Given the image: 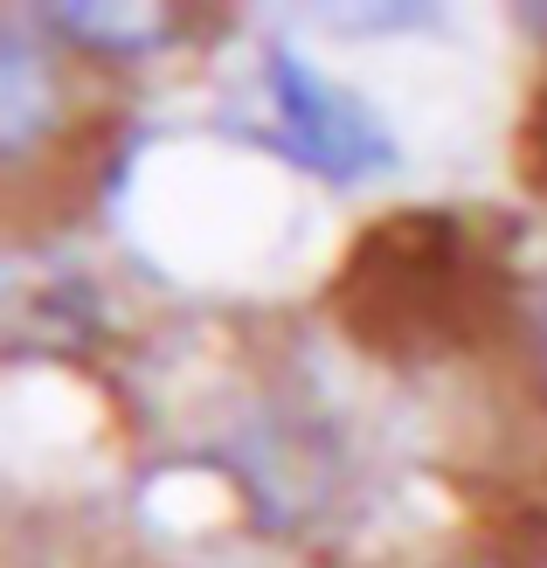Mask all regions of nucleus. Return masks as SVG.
<instances>
[{
	"instance_id": "nucleus-2",
	"label": "nucleus",
	"mask_w": 547,
	"mask_h": 568,
	"mask_svg": "<svg viewBox=\"0 0 547 568\" xmlns=\"http://www.w3.org/2000/svg\"><path fill=\"white\" fill-rule=\"evenodd\" d=\"M540 354H547V320H540Z\"/></svg>"
},
{
	"instance_id": "nucleus-1",
	"label": "nucleus",
	"mask_w": 547,
	"mask_h": 568,
	"mask_svg": "<svg viewBox=\"0 0 547 568\" xmlns=\"http://www.w3.org/2000/svg\"><path fill=\"white\" fill-rule=\"evenodd\" d=\"M264 91H271L277 146L292 153L298 166H312V174H326V181H367V174H382V166H395L388 125L374 119L347 83L320 77L305 55L271 49Z\"/></svg>"
}]
</instances>
